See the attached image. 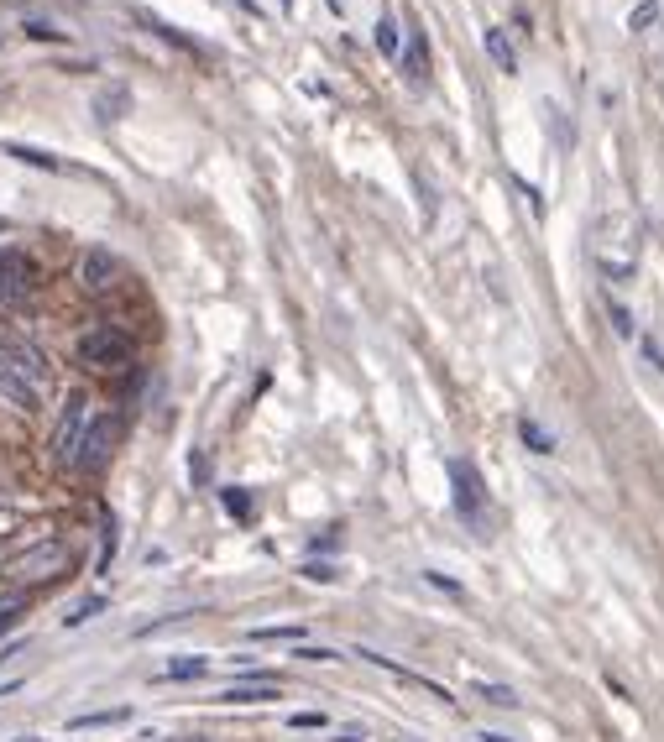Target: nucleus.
Returning a JSON list of instances; mask_svg holds the SVG:
<instances>
[{"mask_svg":"<svg viewBox=\"0 0 664 742\" xmlns=\"http://www.w3.org/2000/svg\"><path fill=\"white\" fill-rule=\"evenodd\" d=\"M89 424H95V408H89L84 392H74L68 408H63V419H58V429H53V455L63 460V466H74V460H79V445H84Z\"/></svg>","mask_w":664,"mask_h":742,"instance_id":"nucleus-1","label":"nucleus"},{"mask_svg":"<svg viewBox=\"0 0 664 742\" xmlns=\"http://www.w3.org/2000/svg\"><path fill=\"white\" fill-rule=\"evenodd\" d=\"M79 361L84 366H100V371H121L131 361V340L121 330H110V324H95V330L79 340Z\"/></svg>","mask_w":664,"mask_h":742,"instance_id":"nucleus-2","label":"nucleus"},{"mask_svg":"<svg viewBox=\"0 0 664 742\" xmlns=\"http://www.w3.org/2000/svg\"><path fill=\"white\" fill-rule=\"evenodd\" d=\"M0 366H6V371H16V377L27 382V387L37 392V398L53 387V366L42 361V351H37V345H21V340H11L6 351H0Z\"/></svg>","mask_w":664,"mask_h":742,"instance_id":"nucleus-3","label":"nucleus"},{"mask_svg":"<svg viewBox=\"0 0 664 742\" xmlns=\"http://www.w3.org/2000/svg\"><path fill=\"white\" fill-rule=\"evenodd\" d=\"M450 481H455V513L466 523H482V476L471 460H450Z\"/></svg>","mask_w":664,"mask_h":742,"instance_id":"nucleus-4","label":"nucleus"},{"mask_svg":"<svg viewBox=\"0 0 664 742\" xmlns=\"http://www.w3.org/2000/svg\"><path fill=\"white\" fill-rule=\"evenodd\" d=\"M63 570H68V549L63 544H42V549H32V554H21V560H16L21 581H53V575H63Z\"/></svg>","mask_w":664,"mask_h":742,"instance_id":"nucleus-5","label":"nucleus"},{"mask_svg":"<svg viewBox=\"0 0 664 742\" xmlns=\"http://www.w3.org/2000/svg\"><path fill=\"white\" fill-rule=\"evenodd\" d=\"M32 288V262L21 251H0V304H21Z\"/></svg>","mask_w":664,"mask_h":742,"instance_id":"nucleus-6","label":"nucleus"},{"mask_svg":"<svg viewBox=\"0 0 664 742\" xmlns=\"http://www.w3.org/2000/svg\"><path fill=\"white\" fill-rule=\"evenodd\" d=\"M110 445H116V419H95L84 434V445H79V460L74 466L79 471H100L105 460H110Z\"/></svg>","mask_w":664,"mask_h":742,"instance_id":"nucleus-7","label":"nucleus"},{"mask_svg":"<svg viewBox=\"0 0 664 742\" xmlns=\"http://www.w3.org/2000/svg\"><path fill=\"white\" fill-rule=\"evenodd\" d=\"M110 283H116V257H110V251H89L84 257V288L105 293Z\"/></svg>","mask_w":664,"mask_h":742,"instance_id":"nucleus-8","label":"nucleus"},{"mask_svg":"<svg viewBox=\"0 0 664 742\" xmlns=\"http://www.w3.org/2000/svg\"><path fill=\"white\" fill-rule=\"evenodd\" d=\"M487 58L502 68V74H518V48H513V37L508 32H502V27H487Z\"/></svg>","mask_w":664,"mask_h":742,"instance_id":"nucleus-9","label":"nucleus"},{"mask_svg":"<svg viewBox=\"0 0 664 742\" xmlns=\"http://www.w3.org/2000/svg\"><path fill=\"white\" fill-rule=\"evenodd\" d=\"M220 701L225 706H267V701H278V685H262V680L257 685H231Z\"/></svg>","mask_w":664,"mask_h":742,"instance_id":"nucleus-10","label":"nucleus"},{"mask_svg":"<svg viewBox=\"0 0 664 742\" xmlns=\"http://www.w3.org/2000/svg\"><path fill=\"white\" fill-rule=\"evenodd\" d=\"M398 58H403V68H408V79H414V84L429 79V48H424V32H408V48H403Z\"/></svg>","mask_w":664,"mask_h":742,"instance_id":"nucleus-11","label":"nucleus"},{"mask_svg":"<svg viewBox=\"0 0 664 742\" xmlns=\"http://www.w3.org/2000/svg\"><path fill=\"white\" fill-rule=\"evenodd\" d=\"M0 398H6V403H16V408H37V403H42L37 392H32L27 382H21L16 371H6V366H0Z\"/></svg>","mask_w":664,"mask_h":742,"instance_id":"nucleus-12","label":"nucleus"},{"mask_svg":"<svg viewBox=\"0 0 664 742\" xmlns=\"http://www.w3.org/2000/svg\"><path fill=\"white\" fill-rule=\"evenodd\" d=\"M21 612H27V591H21V586L0 591V633H6V628H16V622H21Z\"/></svg>","mask_w":664,"mask_h":742,"instance_id":"nucleus-13","label":"nucleus"},{"mask_svg":"<svg viewBox=\"0 0 664 742\" xmlns=\"http://www.w3.org/2000/svg\"><path fill=\"white\" fill-rule=\"evenodd\" d=\"M518 439H523V445H529L534 455H549V450H555V434H549L544 424H534V419H523V424H518Z\"/></svg>","mask_w":664,"mask_h":742,"instance_id":"nucleus-14","label":"nucleus"},{"mask_svg":"<svg viewBox=\"0 0 664 742\" xmlns=\"http://www.w3.org/2000/svg\"><path fill=\"white\" fill-rule=\"evenodd\" d=\"M377 48H382L387 58H398V53H403V42H398V21H393V16H382V21H377Z\"/></svg>","mask_w":664,"mask_h":742,"instance_id":"nucleus-15","label":"nucleus"},{"mask_svg":"<svg viewBox=\"0 0 664 742\" xmlns=\"http://www.w3.org/2000/svg\"><path fill=\"white\" fill-rule=\"evenodd\" d=\"M220 502H225V513H236L241 523H246L251 513H257V507H251V497L241 492V486H225V492H220Z\"/></svg>","mask_w":664,"mask_h":742,"instance_id":"nucleus-16","label":"nucleus"},{"mask_svg":"<svg viewBox=\"0 0 664 742\" xmlns=\"http://www.w3.org/2000/svg\"><path fill=\"white\" fill-rule=\"evenodd\" d=\"M476 695H482V701H492V706H502V711L518 706V695H513L508 685H487V680H482V685H476Z\"/></svg>","mask_w":664,"mask_h":742,"instance_id":"nucleus-17","label":"nucleus"},{"mask_svg":"<svg viewBox=\"0 0 664 742\" xmlns=\"http://www.w3.org/2000/svg\"><path fill=\"white\" fill-rule=\"evenodd\" d=\"M204 669H210L204 659H173V664L163 669V680H194V675H204Z\"/></svg>","mask_w":664,"mask_h":742,"instance_id":"nucleus-18","label":"nucleus"},{"mask_svg":"<svg viewBox=\"0 0 664 742\" xmlns=\"http://www.w3.org/2000/svg\"><path fill=\"white\" fill-rule=\"evenodd\" d=\"M110 722H126V711L116 706V711H89V716H74V722H68V727H110Z\"/></svg>","mask_w":664,"mask_h":742,"instance_id":"nucleus-19","label":"nucleus"},{"mask_svg":"<svg viewBox=\"0 0 664 742\" xmlns=\"http://www.w3.org/2000/svg\"><path fill=\"white\" fill-rule=\"evenodd\" d=\"M654 16H659V0H638V6H633V16H628V32H644Z\"/></svg>","mask_w":664,"mask_h":742,"instance_id":"nucleus-20","label":"nucleus"},{"mask_svg":"<svg viewBox=\"0 0 664 742\" xmlns=\"http://www.w3.org/2000/svg\"><path fill=\"white\" fill-rule=\"evenodd\" d=\"M11 157H21V162H37V168H58V157H48V152H37V147H6Z\"/></svg>","mask_w":664,"mask_h":742,"instance_id":"nucleus-21","label":"nucleus"},{"mask_svg":"<svg viewBox=\"0 0 664 742\" xmlns=\"http://www.w3.org/2000/svg\"><path fill=\"white\" fill-rule=\"evenodd\" d=\"M95 612H105V601L100 596H89V601H79V612H68V628H79V622H89Z\"/></svg>","mask_w":664,"mask_h":742,"instance_id":"nucleus-22","label":"nucleus"},{"mask_svg":"<svg viewBox=\"0 0 664 742\" xmlns=\"http://www.w3.org/2000/svg\"><path fill=\"white\" fill-rule=\"evenodd\" d=\"M304 575L309 581H335V565L330 560H304Z\"/></svg>","mask_w":664,"mask_h":742,"instance_id":"nucleus-23","label":"nucleus"},{"mask_svg":"<svg viewBox=\"0 0 664 742\" xmlns=\"http://www.w3.org/2000/svg\"><path fill=\"white\" fill-rule=\"evenodd\" d=\"M121 105H126V89H116V95H105V100H100V115H105V121H116V115H121Z\"/></svg>","mask_w":664,"mask_h":742,"instance_id":"nucleus-24","label":"nucleus"},{"mask_svg":"<svg viewBox=\"0 0 664 742\" xmlns=\"http://www.w3.org/2000/svg\"><path fill=\"white\" fill-rule=\"evenodd\" d=\"M612 330H617V335H633V319H628L623 304H612Z\"/></svg>","mask_w":664,"mask_h":742,"instance_id":"nucleus-25","label":"nucleus"},{"mask_svg":"<svg viewBox=\"0 0 664 742\" xmlns=\"http://www.w3.org/2000/svg\"><path fill=\"white\" fill-rule=\"evenodd\" d=\"M293 727H325V711H299V716H293Z\"/></svg>","mask_w":664,"mask_h":742,"instance_id":"nucleus-26","label":"nucleus"},{"mask_svg":"<svg viewBox=\"0 0 664 742\" xmlns=\"http://www.w3.org/2000/svg\"><path fill=\"white\" fill-rule=\"evenodd\" d=\"M251 638H299V628H257Z\"/></svg>","mask_w":664,"mask_h":742,"instance_id":"nucleus-27","label":"nucleus"},{"mask_svg":"<svg viewBox=\"0 0 664 742\" xmlns=\"http://www.w3.org/2000/svg\"><path fill=\"white\" fill-rule=\"evenodd\" d=\"M335 742H366V732L361 727H340V737Z\"/></svg>","mask_w":664,"mask_h":742,"instance_id":"nucleus-28","label":"nucleus"},{"mask_svg":"<svg viewBox=\"0 0 664 742\" xmlns=\"http://www.w3.org/2000/svg\"><path fill=\"white\" fill-rule=\"evenodd\" d=\"M163 742H210V737H163Z\"/></svg>","mask_w":664,"mask_h":742,"instance_id":"nucleus-29","label":"nucleus"},{"mask_svg":"<svg viewBox=\"0 0 664 742\" xmlns=\"http://www.w3.org/2000/svg\"><path fill=\"white\" fill-rule=\"evenodd\" d=\"M482 742H513V737H502V732H487V737H482Z\"/></svg>","mask_w":664,"mask_h":742,"instance_id":"nucleus-30","label":"nucleus"},{"mask_svg":"<svg viewBox=\"0 0 664 742\" xmlns=\"http://www.w3.org/2000/svg\"><path fill=\"white\" fill-rule=\"evenodd\" d=\"M398 742H403V737H398Z\"/></svg>","mask_w":664,"mask_h":742,"instance_id":"nucleus-31","label":"nucleus"}]
</instances>
